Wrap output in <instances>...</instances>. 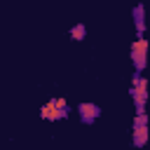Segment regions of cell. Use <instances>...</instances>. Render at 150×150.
<instances>
[{
    "label": "cell",
    "instance_id": "cell-1",
    "mask_svg": "<svg viewBox=\"0 0 150 150\" xmlns=\"http://www.w3.org/2000/svg\"><path fill=\"white\" fill-rule=\"evenodd\" d=\"M148 40L145 38H138L136 42H131V61H134V68H136V73H141L145 66H148Z\"/></svg>",
    "mask_w": 150,
    "mask_h": 150
},
{
    "label": "cell",
    "instance_id": "cell-2",
    "mask_svg": "<svg viewBox=\"0 0 150 150\" xmlns=\"http://www.w3.org/2000/svg\"><path fill=\"white\" fill-rule=\"evenodd\" d=\"M129 94H131V98H134V103H136V110H138V112H145L143 105H145V101H148V80L141 77V75H136L134 82H131Z\"/></svg>",
    "mask_w": 150,
    "mask_h": 150
},
{
    "label": "cell",
    "instance_id": "cell-3",
    "mask_svg": "<svg viewBox=\"0 0 150 150\" xmlns=\"http://www.w3.org/2000/svg\"><path fill=\"white\" fill-rule=\"evenodd\" d=\"M77 115H80L82 124H94L98 120V115H101V108L96 103H80L77 105Z\"/></svg>",
    "mask_w": 150,
    "mask_h": 150
},
{
    "label": "cell",
    "instance_id": "cell-4",
    "mask_svg": "<svg viewBox=\"0 0 150 150\" xmlns=\"http://www.w3.org/2000/svg\"><path fill=\"white\" fill-rule=\"evenodd\" d=\"M40 117H42V120H47V122H56V120L68 117V112H63L61 108H56V103H54V98H52L49 103H45V105L40 108Z\"/></svg>",
    "mask_w": 150,
    "mask_h": 150
},
{
    "label": "cell",
    "instance_id": "cell-5",
    "mask_svg": "<svg viewBox=\"0 0 150 150\" xmlns=\"http://www.w3.org/2000/svg\"><path fill=\"white\" fill-rule=\"evenodd\" d=\"M150 138V127L148 124H138V127H131V141L136 148H143Z\"/></svg>",
    "mask_w": 150,
    "mask_h": 150
},
{
    "label": "cell",
    "instance_id": "cell-6",
    "mask_svg": "<svg viewBox=\"0 0 150 150\" xmlns=\"http://www.w3.org/2000/svg\"><path fill=\"white\" fill-rule=\"evenodd\" d=\"M134 23H136L138 35H143V30H145V9H143V5L134 7Z\"/></svg>",
    "mask_w": 150,
    "mask_h": 150
},
{
    "label": "cell",
    "instance_id": "cell-7",
    "mask_svg": "<svg viewBox=\"0 0 150 150\" xmlns=\"http://www.w3.org/2000/svg\"><path fill=\"white\" fill-rule=\"evenodd\" d=\"M70 38L77 40V42L84 40V38H87V26H84V23H75V26L70 28Z\"/></svg>",
    "mask_w": 150,
    "mask_h": 150
},
{
    "label": "cell",
    "instance_id": "cell-8",
    "mask_svg": "<svg viewBox=\"0 0 150 150\" xmlns=\"http://www.w3.org/2000/svg\"><path fill=\"white\" fill-rule=\"evenodd\" d=\"M148 122H150V117H148V115H145V112H138V115H136V120H134V124H131V127H138V124H148Z\"/></svg>",
    "mask_w": 150,
    "mask_h": 150
},
{
    "label": "cell",
    "instance_id": "cell-9",
    "mask_svg": "<svg viewBox=\"0 0 150 150\" xmlns=\"http://www.w3.org/2000/svg\"><path fill=\"white\" fill-rule=\"evenodd\" d=\"M54 103H56V108H61L63 112H68V105H66V101H63V98H54Z\"/></svg>",
    "mask_w": 150,
    "mask_h": 150
}]
</instances>
